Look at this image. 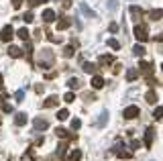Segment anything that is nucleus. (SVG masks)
<instances>
[{
    "label": "nucleus",
    "instance_id": "72a5a7b5",
    "mask_svg": "<svg viewBox=\"0 0 163 161\" xmlns=\"http://www.w3.org/2000/svg\"><path fill=\"white\" fill-rule=\"evenodd\" d=\"M108 29L112 31V33H116V31H118V24H116V23H110V27H108Z\"/></svg>",
    "mask_w": 163,
    "mask_h": 161
},
{
    "label": "nucleus",
    "instance_id": "9d476101",
    "mask_svg": "<svg viewBox=\"0 0 163 161\" xmlns=\"http://www.w3.org/2000/svg\"><path fill=\"white\" fill-rule=\"evenodd\" d=\"M8 55H10V57H20V55H23V49L10 45V47H8Z\"/></svg>",
    "mask_w": 163,
    "mask_h": 161
},
{
    "label": "nucleus",
    "instance_id": "f257e3e1",
    "mask_svg": "<svg viewBox=\"0 0 163 161\" xmlns=\"http://www.w3.org/2000/svg\"><path fill=\"white\" fill-rule=\"evenodd\" d=\"M135 37H137L141 43H145V41L149 39V35H147V27H143V24H137L135 27Z\"/></svg>",
    "mask_w": 163,
    "mask_h": 161
},
{
    "label": "nucleus",
    "instance_id": "f8f14e48",
    "mask_svg": "<svg viewBox=\"0 0 163 161\" xmlns=\"http://www.w3.org/2000/svg\"><path fill=\"white\" fill-rule=\"evenodd\" d=\"M79 159H82V151H79V149H74V151L67 155V161H79Z\"/></svg>",
    "mask_w": 163,
    "mask_h": 161
},
{
    "label": "nucleus",
    "instance_id": "473e14b6",
    "mask_svg": "<svg viewBox=\"0 0 163 161\" xmlns=\"http://www.w3.org/2000/svg\"><path fill=\"white\" fill-rule=\"evenodd\" d=\"M141 147V141H131V149H139Z\"/></svg>",
    "mask_w": 163,
    "mask_h": 161
},
{
    "label": "nucleus",
    "instance_id": "4468645a",
    "mask_svg": "<svg viewBox=\"0 0 163 161\" xmlns=\"http://www.w3.org/2000/svg\"><path fill=\"white\" fill-rule=\"evenodd\" d=\"M145 100H147L149 104H155V102H157V94H155L153 90H149V92L145 94Z\"/></svg>",
    "mask_w": 163,
    "mask_h": 161
},
{
    "label": "nucleus",
    "instance_id": "c756f323",
    "mask_svg": "<svg viewBox=\"0 0 163 161\" xmlns=\"http://www.w3.org/2000/svg\"><path fill=\"white\" fill-rule=\"evenodd\" d=\"M55 133H57V137H61V139H65V137H67V131H65V128H57Z\"/></svg>",
    "mask_w": 163,
    "mask_h": 161
},
{
    "label": "nucleus",
    "instance_id": "58836bf2",
    "mask_svg": "<svg viewBox=\"0 0 163 161\" xmlns=\"http://www.w3.org/2000/svg\"><path fill=\"white\" fill-rule=\"evenodd\" d=\"M63 6H65V8H69V6H71V0H63Z\"/></svg>",
    "mask_w": 163,
    "mask_h": 161
},
{
    "label": "nucleus",
    "instance_id": "aec40b11",
    "mask_svg": "<svg viewBox=\"0 0 163 161\" xmlns=\"http://www.w3.org/2000/svg\"><path fill=\"white\" fill-rule=\"evenodd\" d=\"M133 53L137 55V57H143V55H145V47H143V45H135V47H133Z\"/></svg>",
    "mask_w": 163,
    "mask_h": 161
},
{
    "label": "nucleus",
    "instance_id": "9b49d317",
    "mask_svg": "<svg viewBox=\"0 0 163 161\" xmlns=\"http://www.w3.org/2000/svg\"><path fill=\"white\" fill-rule=\"evenodd\" d=\"M53 19H55V12L51 8L43 10V20H45V23H53Z\"/></svg>",
    "mask_w": 163,
    "mask_h": 161
},
{
    "label": "nucleus",
    "instance_id": "7ed1b4c3",
    "mask_svg": "<svg viewBox=\"0 0 163 161\" xmlns=\"http://www.w3.org/2000/svg\"><path fill=\"white\" fill-rule=\"evenodd\" d=\"M122 116L127 118V120H133V118L139 116V106H127L122 110Z\"/></svg>",
    "mask_w": 163,
    "mask_h": 161
},
{
    "label": "nucleus",
    "instance_id": "6ab92c4d",
    "mask_svg": "<svg viewBox=\"0 0 163 161\" xmlns=\"http://www.w3.org/2000/svg\"><path fill=\"white\" fill-rule=\"evenodd\" d=\"M69 24H71V20H69V19H65V16H63V19H61L59 23H57V29H59V31H63V29H67Z\"/></svg>",
    "mask_w": 163,
    "mask_h": 161
},
{
    "label": "nucleus",
    "instance_id": "f3484780",
    "mask_svg": "<svg viewBox=\"0 0 163 161\" xmlns=\"http://www.w3.org/2000/svg\"><path fill=\"white\" fill-rule=\"evenodd\" d=\"M131 15H133L135 20H139V19H141V15H143V10L139 8V6H131Z\"/></svg>",
    "mask_w": 163,
    "mask_h": 161
},
{
    "label": "nucleus",
    "instance_id": "20e7f679",
    "mask_svg": "<svg viewBox=\"0 0 163 161\" xmlns=\"http://www.w3.org/2000/svg\"><path fill=\"white\" fill-rule=\"evenodd\" d=\"M12 35H15L12 27H10V24H6L4 29H2V33H0V39H2V41H10V39H12Z\"/></svg>",
    "mask_w": 163,
    "mask_h": 161
},
{
    "label": "nucleus",
    "instance_id": "0eeeda50",
    "mask_svg": "<svg viewBox=\"0 0 163 161\" xmlns=\"http://www.w3.org/2000/svg\"><path fill=\"white\" fill-rule=\"evenodd\" d=\"M47 127H49V122L45 120V118H35V128L37 131H45Z\"/></svg>",
    "mask_w": 163,
    "mask_h": 161
},
{
    "label": "nucleus",
    "instance_id": "dca6fc26",
    "mask_svg": "<svg viewBox=\"0 0 163 161\" xmlns=\"http://www.w3.org/2000/svg\"><path fill=\"white\" fill-rule=\"evenodd\" d=\"M82 69H84L86 73H94V72H96V65H94V63H90V61H84Z\"/></svg>",
    "mask_w": 163,
    "mask_h": 161
},
{
    "label": "nucleus",
    "instance_id": "6e6552de",
    "mask_svg": "<svg viewBox=\"0 0 163 161\" xmlns=\"http://www.w3.org/2000/svg\"><path fill=\"white\" fill-rule=\"evenodd\" d=\"M102 86H104V78H102V76H94V78H92V88L100 90Z\"/></svg>",
    "mask_w": 163,
    "mask_h": 161
},
{
    "label": "nucleus",
    "instance_id": "ea45409f",
    "mask_svg": "<svg viewBox=\"0 0 163 161\" xmlns=\"http://www.w3.org/2000/svg\"><path fill=\"white\" fill-rule=\"evenodd\" d=\"M157 41H159V43H163V33H161V35H157Z\"/></svg>",
    "mask_w": 163,
    "mask_h": 161
},
{
    "label": "nucleus",
    "instance_id": "1a4fd4ad",
    "mask_svg": "<svg viewBox=\"0 0 163 161\" xmlns=\"http://www.w3.org/2000/svg\"><path fill=\"white\" fill-rule=\"evenodd\" d=\"M137 78H139V69L137 67H129L127 69V80H129V82H135Z\"/></svg>",
    "mask_w": 163,
    "mask_h": 161
},
{
    "label": "nucleus",
    "instance_id": "2eb2a0df",
    "mask_svg": "<svg viewBox=\"0 0 163 161\" xmlns=\"http://www.w3.org/2000/svg\"><path fill=\"white\" fill-rule=\"evenodd\" d=\"M15 122L19 124V127L27 124V114H25V112H19V114H16V118H15Z\"/></svg>",
    "mask_w": 163,
    "mask_h": 161
},
{
    "label": "nucleus",
    "instance_id": "a878e982",
    "mask_svg": "<svg viewBox=\"0 0 163 161\" xmlns=\"http://www.w3.org/2000/svg\"><path fill=\"white\" fill-rule=\"evenodd\" d=\"M79 127H82V120H79V118H74V120H71V128H74V131H78Z\"/></svg>",
    "mask_w": 163,
    "mask_h": 161
},
{
    "label": "nucleus",
    "instance_id": "39448f33",
    "mask_svg": "<svg viewBox=\"0 0 163 161\" xmlns=\"http://www.w3.org/2000/svg\"><path fill=\"white\" fill-rule=\"evenodd\" d=\"M153 135H155V131L149 127V128H147V133H145V147H147V149L153 145Z\"/></svg>",
    "mask_w": 163,
    "mask_h": 161
},
{
    "label": "nucleus",
    "instance_id": "79ce46f5",
    "mask_svg": "<svg viewBox=\"0 0 163 161\" xmlns=\"http://www.w3.org/2000/svg\"><path fill=\"white\" fill-rule=\"evenodd\" d=\"M161 69H163V65H161Z\"/></svg>",
    "mask_w": 163,
    "mask_h": 161
},
{
    "label": "nucleus",
    "instance_id": "f704fd0d",
    "mask_svg": "<svg viewBox=\"0 0 163 161\" xmlns=\"http://www.w3.org/2000/svg\"><path fill=\"white\" fill-rule=\"evenodd\" d=\"M2 108H4V112H12V106H10V104H2Z\"/></svg>",
    "mask_w": 163,
    "mask_h": 161
},
{
    "label": "nucleus",
    "instance_id": "cd10ccee",
    "mask_svg": "<svg viewBox=\"0 0 163 161\" xmlns=\"http://www.w3.org/2000/svg\"><path fill=\"white\" fill-rule=\"evenodd\" d=\"M108 45H110L112 49H118V47H120V43H118L116 39H108Z\"/></svg>",
    "mask_w": 163,
    "mask_h": 161
},
{
    "label": "nucleus",
    "instance_id": "b1692460",
    "mask_svg": "<svg viewBox=\"0 0 163 161\" xmlns=\"http://www.w3.org/2000/svg\"><path fill=\"white\" fill-rule=\"evenodd\" d=\"M153 118L155 120H159V118H163V108L159 106V108H155V112H153Z\"/></svg>",
    "mask_w": 163,
    "mask_h": 161
},
{
    "label": "nucleus",
    "instance_id": "2f4dec72",
    "mask_svg": "<svg viewBox=\"0 0 163 161\" xmlns=\"http://www.w3.org/2000/svg\"><path fill=\"white\" fill-rule=\"evenodd\" d=\"M23 20H27V23H33V12H27V15L23 16Z\"/></svg>",
    "mask_w": 163,
    "mask_h": 161
},
{
    "label": "nucleus",
    "instance_id": "e433bc0d",
    "mask_svg": "<svg viewBox=\"0 0 163 161\" xmlns=\"http://www.w3.org/2000/svg\"><path fill=\"white\" fill-rule=\"evenodd\" d=\"M31 2V6H37V4H41V2H45V0H29Z\"/></svg>",
    "mask_w": 163,
    "mask_h": 161
},
{
    "label": "nucleus",
    "instance_id": "4c0bfd02",
    "mask_svg": "<svg viewBox=\"0 0 163 161\" xmlns=\"http://www.w3.org/2000/svg\"><path fill=\"white\" fill-rule=\"evenodd\" d=\"M20 2H23V0H12V6H15V8H19Z\"/></svg>",
    "mask_w": 163,
    "mask_h": 161
},
{
    "label": "nucleus",
    "instance_id": "c85d7f7f",
    "mask_svg": "<svg viewBox=\"0 0 163 161\" xmlns=\"http://www.w3.org/2000/svg\"><path fill=\"white\" fill-rule=\"evenodd\" d=\"M15 98H16V102H23V100H25V92H23V90H19Z\"/></svg>",
    "mask_w": 163,
    "mask_h": 161
},
{
    "label": "nucleus",
    "instance_id": "c9c22d12",
    "mask_svg": "<svg viewBox=\"0 0 163 161\" xmlns=\"http://www.w3.org/2000/svg\"><path fill=\"white\" fill-rule=\"evenodd\" d=\"M108 2H110V10H116V0H108Z\"/></svg>",
    "mask_w": 163,
    "mask_h": 161
},
{
    "label": "nucleus",
    "instance_id": "4be33fe9",
    "mask_svg": "<svg viewBox=\"0 0 163 161\" xmlns=\"http://www.w3.org/2000/svg\"><path fill=\"white\" fill-rule=\"evenodd\" d=\"M74 53H75V51H74V47H71V45H67V47H63V55H65V57H71Z\"/></svg>",
    "mask_w": 163,
    "mask_h": 161
},
{
    "label": "nucleus",
    "instance_id": "5701e85b",
    "mask_svg": "<svg viewBox=\"0 0 163 161\" xmlns=\"http://www.w3.org/2000/svg\"><path fill=\"white\" fill-rule=\"evenodd\" d=\"M69 116V112H67V110H65V108H63V110H59V112H57V120H65V118H67Z\"/></svg>",
    "mask_w": 163,
    "mask_h": 161
},
{
    "label": "nucleus",
    "instance_id": "bb28decb",
    "mask_svg": "<svg viewBox=\"0 0 163 161\" xmlns=\"http://www.w3.org/2000/svg\"><path fill=\"white\" fill-rule=\"evenodd\" d=\"M63 100H65V102H74V100H75L74 92H67V94H65V96H63Z\"/></svg>",
    "mask_w": 163,
    "mask_h": 161
},
{
    "label": "nucleus",
    "instance_id": "ddd939ff",
    "mask_svg": "<svg viewBox=\"0 0 163 161\" xmlns=\"http://www.w3.org/2000/svg\"><path fill=\"white\" fill-rule=\"evenodd\" d=\"M149 16H151L153 20H159V19H163V10L161 8H153L151 12H149Z\"/></svg>",
    "mask_w": 163,
    "mask_h": 161
},
{
    "label": "nucleus",
    "instance_id": "7c9ffc66",
    "mask_svg": "<svg viewBox=\"0 0 163 161\" xmlns=\"http://www.w3.org/2000/svg\"><path fill=\"white\" fill-rule=\"evenodd\" d=\"M82 10H84V12H86V15H88V16H92V19H94V16H96V15H94V12H92V10H90V8H88V6H86V4H82Z\"/></svg>",
    "mask_w": 163,
    "mask_h": 161
},
{
    "label": "nucleus",
    "instance_id": "393cba45",
    "mask_svg": "<svg viewBox=\"0 0 163 161\" xmlns=\"http://www.w3.org/2000/svg\"><path fill=\"white\" fill-rule=\"evenodd\" d=\"M69 88H79V80L78 78H69Z\"/></svg>",
    "mask_w": 163,
    "mask_h": 161
},
{
    "label": "nucleus",
    "instance_id": "a19ab883",
    "mask_svg": "<svg viewBox=\"0 0 163 161\" xmlns=\"http://www.w3.org/2000/svg\"><path fill=\"white\" fill-rule=\"evenodd\" d=\"M4 88V84H2V76H0V90Z\"/></svg>",
    "mask_w": 163,
    "mask_h": 161
},
{
    "label": "nucleus",
    "instance_id": "423d86ee",
    "mask_svg": "<svg viewBox=\"0 0 163 161\" xmlns=\"http://www.w3.org/2000/svg\"><path fill=\"white\" fill-rule=\"evenodd\" d=\"M57 104H59V98L57 96H49L43 102V108H53V106H57Z\"/></svg>",
    "mask_w": 163,
    "mask_h": 161
},
{
    "label": "nucleus",
    "instance_id": "a211bd4d",
    "mask_svg": "<svg viewBox=\"0 0 163 161\" xmlns=\"http://www.w3.org/2000/svg\"><path fill=\"white\" fill-rule=\"evenodd\" d=\"M114 61L112 55H100V65H110Z\"/></svg>",
    "mask_w": 163,
    "mask_h": 161
},
{
    "label": "nucleus",
    "instance_id": "f03ea898",
    "mask_svg": "<svg viewBox=\"0 0 163 161\" xmlns=\"http://www.w3.org/2000/svg\"><path fill=\"white\" fill-rule=\"evenodd\" d=\"M139 67H141V72H143L145 76H147L149 84H155V80L151 78V72H153V65L149 63V61H141V65H139Z\"/></svg>",
    "mask_w": 163,
    "mask_h": 161
},
{
    "label": "nucleus",
    "instance_id": "412c9836",
    "mask_svg": "<svg viewBox=\"0 0 163 161\" xmlns=\"http://www.w3.org/2000/svg\"><path fill=\"white\" fill-rule=\"evenodd\" d=\"M16 35H19L23 41H29V37H31V33H29L27 29H19V33H16Z\"/></svg>",
    "mask_w": 163,
    "mask_h": 161
}]
</instances>
